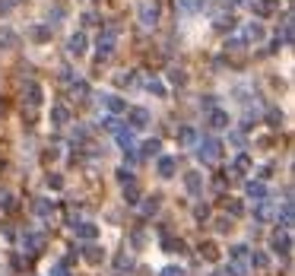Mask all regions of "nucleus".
Returning a JSON list of instances; mask_svg holds the SVG:
<instances>
[{
    "label": "nucleus",
    "mask_w": 295,
    "mask_h": 276,
    "mask_svg": "<svg viewBox=\"0 0 295 276\" xmlns=\"http://www.w3.org/2000/svg\"><path fill=\"white\" fill-rule=\"evenodd\" d=\"M115 175H118V181H121V184H130V181H134V171H130L127 165H121V168L115 171Z\"/></svg>",
    "instance_id": "e433bc0d"
},
{
    "label": "nucleus",
    "mask_w": 295,
    "mask_h": 276,
    "mask_svg": "<svg viewBox=\"0 0 295 276\" xmlns=\"http://www.w3.org/2000/svg\"><path fill=\"white\" fill-rule=\"evenodd\" d=\"M200 108L213 111V108H216V96H203V99H200Z\"/></svg>",
    "instance_id": "de8ad7c7"
},
{
    "label": "nucleus",
    "mask_w": 295,
    "mask_h": 276,
    "mask_svg": "<svg viewBox=\"0 0 295 276\" xmlns=\"http://www.w3.org/2000/svg\"><path fill=\"white\" fill-rule=\"evenodd\" d=\"M124 200H127L130 206H137V203H140V187H137L134 181H130V184H124Z\"/></svg>",
    "instance_id": "b1692460"
},
{
    "label": "nucleus",
    "mask_w": 295,
    "mask_h": 276,
    "mask_svg": "<svg viewBox=\"0 0 295 276\" xmlns=\"http://www.w3.org/2000/svg\"><path fill=\"white\" fill-rule=\"evenodd\" d=\"M232 25H235V19H232V16H225V13L216 16V29H232Z\"/></svg>",
    "instance_id": "58836bf2"
},
{
    "label": "nucleus",
    "mask_w": 295,
    "mask_h": 276,
    "mask_svg": "<svg viewBox=\"0 0 295 276\" xmlns=\"http://www.w3.org/2000/svg\"><path fill=\"white\" fill-rule=\"evenodd\" d=\"M276 222L283 226V232L292 229V222H295V206H292V200H286L283 210H276Z\"/></svg>",
    "instance_id": "423d86ee"
},
{
    "label": "nucleus",
    "mask_w": 295,
    "mask_h": 276,
    "mask_svg": "<svg viewBox=\"0 0 295 276\" xmlns=\"http://www.w3.org/2000/svg\"><path fill=\"white\" fill-rule=\"evenodd\" d=\"M197 156H200L203 162H216L219 159V152H222V143L216 140V137H197Z\"/></svg>",
    "instance_id": "f257e3e1"
},
{
    "label": "nucleus",
    "mask_w": 295,
    "mask_h": 276,
    "mask_svg": "<svg viewBox=\"0 0 295 276\" xmlns=\"http://www.w3.org/2000/svg\"><path fill=\"white\" fill-rule=\"evenodd\" d=\"M162 276H184V270H178V267H165Z\"/></svg>",
    "instance_id": "3c124183"
},
{
    "label": "nucleus",
    "mask_w": 295,
    "mask_h": 276,
    "mask_svg": "<svg viewBox=\"0 0 295 276\" xmlns=\"http://www.w3.org/2000/svg\"><path fill=\"white\" fill-rule=\"evenodd\" d=\"M264 35H267V32H264V25H260V22H248L245 32H241V38H245V41H264Z\"/></svg>",
    "instance_id": "4468645a"
},
{
    "label": "nucleus",
    "mask_w": 295,
    "mask_h": 276,
    "mask_svg": "<svg viewBox=\"0 0 295 276\" xmlns=\"http://www.w3.org/2000/svg\"><path fill=\"white\" fill-rule=\"evenodd\" d=\"M102 105H105L111 115H124V111H127V102L121 96H102Z\"/></svg>",
    "instance_id": "ddd939ff"
},
{
    "label": "nucleus",
    "mask_w": 295,
    "mask_h": 276,
    "mask_svg": "<svg viewBox=\"0 0 295 276\" xmlns=\"http://www.w3.org/2000/svg\"><path fill=\"white\" fill-rule=\"evenodd\" d=\"M225 210H229L232 216H241V213H245V206H241L238 200H225Z\"/></svg>",
    "instance_id": "ea45409f"
},
{
    "label": "nucleus",
    "mask_w": 295,
    "mask_h": 276,
    "mask_svg": "<svg viewBox=\"0 0 295 276\" xmlns=\"http://www.w3.org/2000/svg\"><path fill=\"white\" fill-rule=\"evenodd\" d=\"M6 3H10V6H16V3H25V0H6Z\"/></svg>",
    "instance_id": "5fc2aeb1"
},
{
    "label": "nucleus",
    "mask_w": 295,
    "mask_h": 276,
    "mask_svg": "<svg viewBox=\"0 0 295 276\" xmlns=\"http://www.w3.org/2000/svg\"><path fill=\"white\" fill-rule=\"evenodd\" d=\"M276 3V0H260V6H273Z\"/></svg>",
    "instance_id": "864d4df0"
},
{
    "label": "nucleus",
    "mask_w": 295,
    "mask_h": 276,
    "mask_svg": "<svg viewBox=\"0 0 295 276\" xmlns=\"http://www.w3.org/2000/svg\"><path fill=\"white\" fill-rule=\"evenodd\" d=\"M0 171H3V162H0Z\"/></svg>",
    "instance_id": "4d7b16f0"
},
{
    "label": "nucleus",
    "mask_w": 295,
    "mask_h": 276,
    "mask_svg": "<svg viewBox=\"0 0 295 276\" xmlns=\"http://www.w3.org/2000/svg\"><path fill=\"white\" fill-rule=\"evenodd\" d=\"M194 216H197V219H210V206H206V203H200V206L194 210Z\"/></svg>",
    "instance_id": "49530a36"
},
{
    "label": "nucleus",
    "mask_w": 295,
    "mask_h": 276,
    "mask_svg": "<svg viewBox=\"0 0 295 276\" xmlns=\"http://www.w3.org/2000/svg\"><path fill=\"white\" fill-rule=\"evenodd\" d=\"M22 248L25 251H41V248H45V235H35V232L22 235Z\"/></svg>",
    "instance_id": "f3484780"
},
{
    "label": "nucleus",
    "mask_w": 295,
    "mask_h": 276,
    "mask_svg": "<svg viewBox=\"0 0 295 276\" xmlns=\"http://www.w3.org/2000/svg\"><path fill=\"white\" fill-rule=\"evenodd\" d=\"M159 149H162V143H159V140H146V143L140 146V156L152 159V156H159Z\"/></svg>",
    "instance_id": "393cba45"
},
{
    "label": "nucleus",
    "mask_w": 295,
    "mask_h": 276,
    "mask_svg": "<svg viewBox=\"0 0 295 276\" xmlns=\"http://www.w3.org/2000/svg\"><path fill=\"white\" fill-rule=\"evenodd\" d=\"M248 45V41L245 38H241V35H232L229 41H225V51H241V48H245Z\"/></svg>",
    "instance_id": "473e14b6"
},
{
    "label": "nucleus",
    "mask_w": 295,
    "mask_h": 276,
    "mask_svg": "<svg viewBox=\"0 0 295 276\" xmlns=\"http://www.w3.org/2000/svg\"><path fill=\"white\" fill-rule=\"evenodd\" d=\"M178 6L184 13H200L203 6H206V0H178Z\"/></svg>",
    "instance_id": "a878e982"
},
{
    "label": "nucleus",
    "mask_w": 295,
    "mask_h": 276,
    "mask_svg": "<svg viewBox=\"0 0 295 276\" xmlns=\"http://www.w3.org/2000/svg\"><path fill=\"white\" fill-rule=\"evenodd\" d=\"M235 168H238V171H248V168H251V159L245 156V152H241V156L235 159Z\"/></svg>",
    "instance_id": "79ce46f5"
},
{
    "label": "nucleus",
    "mask_w": 295,
    "mask_h": 276,
    "mask_svg": "<svg viewBox=\"0 0 295 276\" xmlns=\"http://www.w3.org/2000/svg\"><path fill=\"white\" fill-rule=\"evenodd\" d=\"M83 25H99V16H95V13H83Z\"/></svg>",
    "instance_id": "8fccbe9b"
},
{
    "label": "nucleus",
    "mask_w": 295,
    "mask_h": 276,
    "mask_svg": "<svg viewBox=\"0 0 295 276\" xmlns=\"http://www.w3.org/2000/svg\"><path fill=\"white\" fill-rule=\"evenodd\" d=\"M178 143L181 146H194L197 143V131H194V127H181V131H178Z\"/></svg>",
    "instance_id": "5701e85b"
},
{
    "label": "nucleus",
    "mask_w": 295,
    "mask_h": 276,
    "mask_svg": "<svg viewBox=\"0 0 295 276\" xmlns=\"http://www.w3.org/2000/svg\"><path fill=\"white\" fill-rule=\"evenodd\" d=\"M0 45H3V48H16V45H19V35H16L13 29H6V25H0Z\"/></svg>",
    "instance_id": "412c9836"
},
{
    "label": "nucleus",
    "mask_w": 295,
    "mask_h": 276,
    "mask_svg": "<svg viewBox=\"0 0 295 276\" xmlns=\"http://www.w3.org/2000/svg\"><path fill=\"white\" fill-rule=\"evenodd\" d=\"M270 251H273V254H283V257L292 251V238H289V232H276V235L270 238Z\"/></svg>",
    "instance_id": "7ed1b4c3"
},
{
    "label": "nucleus",
    "mask_w": 295,
    "mask_h": 276,
    "mask_svg": "<svg viewBox=\"0 0 295 276\" xmlns=\"http://www.w3.org/2000/svg\"><path fill=\"white\" fill-rule=\"evenodd\" d=\"M168 83H175V86H184V83H187L184 70H181V67H171V70H168Z\"/></svg>",
    "instance_id": "cd10ccee"
},
{
    "label": "nucleus",
    "mask_w": 295,
    "mask_h": 276,
    "mask_svg": "<svg viewBox=\"0 0 295 276\" xmlns=\"http://www.w3.org/2000/svg\"><path fill=\"white\" fill-rule=\"evenodd\" d=\"M48 187H54V191H60V187H64V178H60V175H48Z\"/></svg>",
    "instance_id": "c03bdc74"
},
{
    "label": "nucleus",
    "mask_w": 295,
    "mask_h": 276,
    "mask_svg": "<svg viewBox=\"0 0 295 276\" xmlns=\"http://www.w3.org/2000/svg\"><path fill=\"white\" fill-rule=\"evenodd\" d=\"M143 86L152 92V96H159V99L165 96V83H162V80H155V76H146V80H143Z\"/></svg>",
    "instance_id": "4be33fe9"
},
{
    "label": "nucleus",
    "mask_w": 295,
    "mask_h": 276,
    "mask_svg": "<svg viewBox=\"0 0 295 276\" xmlns=\"http://www.w3.org/2000/svg\"><path fill=\"white\" fill-rule=\"evenodd\" d=\"M35 213L38 216H51V213H54V203L51 200H35Z\"/></svg>",
    "instance_id": "7c9ffc66"
},
{
    "label": "nucleus",
    "mask_w": 295,
    "mask_h": 276,
    "mask_svg": "<svg viewBox=\"0 0 295 276\" xmlns=\"http://www.w3.org/2000/svg\"><path fill=\"white\" fill-rule=\"evenodd\" d=\"M83 257H86L89 264H99V261H102V251H99L95 245H86V248H83Z\"/></svg>",
    "instance_id": "bb28decb"
},
{
    "label": "nucleus",
    "mask_w": 295,
    "mask_h": 276,
    "mask_svg": "<svg viewBox=\"0 0 295 276\" xmlns=\"http://www.w3.org/2000/svg\"><path fill=\"white\" fill-rule=\"evenodd\" d=\"M73 96L86 99V96H89V83H86V80H76V83H73Z\"/></svg>",
    "instance_id": "c9c22d12"
},
{
    "label": "nucleus",
    "mask_w": 295,
    "mask_h": 276,
    "mask_svg": "<svg viewBox=\"0 0 295 276\" xmlns=\"http://www.w3.org/2000/svg\"><path fill=\"white\" fill-rule=\"evenodd\" d=\"M29 38H32V41H48V38H51V25H45V22L29 25Z\"/></svg>",
    "instance_id": "dca6fc26"
},
{
    "label": "nucleus",
    "mask_w": 295,
    "mask_h": 276,
    "mask_svg": "<svg viewBox=\"0 0 295 276\" xmlns=\"http://www.w3.org/2000/svg\"><path fill=\"white\" fill-rule=\"evenodd\" d=\"M67 121H70V111H67L64 105H54V108H51V124H54V127H64Z\"/></svg>",
    "instance_id": "a211bd4d"
},
{
    "label": "nucleus",
    "mask_w": 295,
    "mask_h": 276,
    "mask_svg": "<svg viewBox=\"0 0 295 276\" xmlns=\"http://www.w3.org/2000/svg\"><path fill=\"white\" fill-rule=\"evenodd\" d=\"M155 210H159V197H146V203H143V216H152Z\"/></svg>",
    "instance_id": "f704fd0d"
},
{
    "label": "nucleus",
    "mask_w": 295,
    "mask_h": 276,
    "mask_svg": "<svg viewBox=\"0 0 295 276\" xmlns=\"http://www.w3.org/2000/svg\"><path fill=\"white\" fill-rule=\"evenodd\" d=\"M267 124H270V127H280V124H283V111H280V108H270V111H267Z\"/></svg>",
    "instance_id": "2f4dec72"
},
{
    "label": "nucleus",
    "mask_w": 295,
    "mask_h": 276,
    "mask_svg": "<svg viewBox=\"0 0 295 276\" xmlns=\"http://www.w3.org/2000/svg\"><path fill=\"white\" fill-rule=\"evenodd\" d=\"M137 16H140L143 25H155V22H159V6H155V3H140Z\"/></svg>",
    "instance_id": "0eeeda50"
},
{
    "label": "nucleus",
    "mask_w": 295,
    "mask_h": 276,
    "mask_svg": "<svg viewBox=\"0 0 295 276\" xmlns=\"http://www.w3.org/2000/svg\"><path fill=\"white\" fill-rule=\"evenodd\" d=\"M162 245H165L168 251H178V254L184 251V241H181V238H165V241H162Z\"/></svg>",
    "instance_id": "4c0bfd02"
},
{
    "label": "nucleus",
    "mask_w": 295,
    "mask_h": 276,
    "mask_svg": "<svg viewBox=\"0 0 295 276\" xmlns=\"http://www.w3.org/2000/svg\"><path fill=\"white\" fill-rule=\"evenodd\" d=\"M10 10V3H6V0H0V13H6Z\"/></svg>",
    "instance_id": "603ef678"
},
{
    "label": "nucleus",
    "mask_w": 295,
    "mask_h": 276,
    "mask_svg": "<svg viewBox=\"0 0 295 276\" xmlns=\"http://www.w3.org/2000/svg\"><path fill=\"white\" fill-rule=\"evenodd\" d=\"M206 121H210L213 131H225V127L232 124V121H229V111H222V108H213L210 115H206Z\"/></svg>",
    "instance_id": "1a4fd4ad"
},
{
    "label": "nucleus",
    "mask_w": 295,
    "mask_h": 276,
    "mask_svg": "<svg viewBox=\"0 0 295 276\" xmlns=\"http://www.w3.org/2000/svg\"><path fill=\"white\" fill-rule=\"evenodd\" d=\"M245 194L251 197V200H267V197H270V191H267V184H264V181H248V184H245Z\"/></svg>",
    "instance_id": "6e6552de"
},
{
    "label": "nucleus",
    "mask_w": 295,
    "mask_h": 276,
    "mask_svg": "<svg viewBox=\"0 0 295 276\" xmlns=\"http://www.w3.org/2000/svg\"><path fill=\"white\" fill-rule=\"evenodd\" d=\"M127 115H130V118H127L130 131H143V127L149 124V111H146V108H130Z\"/></svg>",
    "instance_id": "39448f33"
},
{
    "label": "nucleus",
    "mask_w": 295,
    "mask_h": 276,
    "mask_svg": "<svg viewBox=\"0 0 295 276\" xmlns=\"http://www.w3.org/2000/svg\"><path fill=\"white\" fill-rule=\"evenodd\" d=\"M229 254H232V261L238 264V270H245V261H248V245H235V248H229Z\"/></svg>",
    "instance_id": "6ab92c4d"
},
{
    "label": "nucleus",
    "mask_w": 295,
    "mask_h": 276,
    "mask_svg": "<svg viewBox=\"0 0 295 276\" xmlns=\"http://www.w3.org/2000/svg\"><path fill=\"white\" fill-rule=\"evenodd\" d=\"M248 261H251V267H257V270H264V267H270V257H267V254H260V251H257V254H251Z\"/></svg>",
    "instance_id": "c85d7f7f"
},
{
    "label": "nucleus",
    "mask_w": 295,
    "mask_h": 276,
    "mask_svg": "<svg viewBox=\"0 0 295 276\" xmlns=\"http://www.w3.org/2000/svg\"><path fill=\"white\" fill-rule=\"evenodd\" d=\"M175 168H178V159H171V156H159V162H155L159 178H171V175H175Z\"/></svg>",
    "instance_id": "9b49d317"
},
{
    "label": "nucleus",
    "mask_w": 295,
    "mask_h": 276,
    "mask_svg": "<svg viewBox=\"0 0 295 276\" xmlns=\"http://www.w3.org/2000/svg\"><path fill=\"white\" fill-rule=\"evenodd\" d=\"M184 187L190 197H200L203 194V175H197V171H187L184 175Z\"/></svg>",
    "instance_id": "9d476101"
},
{
    "label": "nucleus",
    "mask_w": 295,
    "mask_h": 276,
    "mask_svg": "<svg viewBox=\"0 0 295 276\" xmlns=\"http://www.w3.org/2000/svg\"><path fill=\"white\" fill-rule=\"evenodd\" d=\"M115 41H118V29H105L95 41V48H99V60L111 57V51H115Z\"/></svg>",
    "instance_id": "f03ea898"
},
{
    "label": "nucleus",
    "mask_w": 295,
    "mask_h": 276,
    "mask_svg": "<svg viewBox=\"0 0 295 276\" xmlns=\"http://www.w3.org/2000/svg\"><path fill=\"white\" fill-rule=\"evenodd\" d=\"M22 96H25V102H29V108H38L41 99H45V89H41L35 80H29V83H25V92H22Z\"/></svg>",
    "instance_id": "20e7f679"
},
{
    "label": "nucleus",
    "mask_w": 295,
    "mask_h": 276,
    "mask_svg": "<svg viewBox=\"0 0 295 276\" xmlns=\"http://www.w3.org/2000/svg\"><path fill=\"white\" fill-rule=\"evenodd\" d=\"M229 229H232V219H229V216L216 219V232H229Z\"/></svg>",
    "instance_id": "a18cd8bd"
},
{
    "label": "nucleus",
    "mask_w": 295,
    "mask_h": 276,
    "mask_svg": "<svg viewBox=\"0 0 295 276\" xmlns=\"http://www.w3.org/2000/svg\"><path fill=\"white\" fill-rule=\"evenodd\" d=\"M67 51H70L73 57H80V54H86V35L83 32H73L70 38H67Z\"/></svg>",
    "instance_id": "f8f14e48"
},
{
    "label": "nucleus",
    "mask_w": 295,
    "mask_h": 276,
    "mask_svg": "<svg viewBox=\"0 0 295 276\" xmlns=\"http://www.w3.org/2000/svg\"><path fill=\"white\" fill-rule=\"evenodd\" d=\"M235 3H251V0H235Z\"/></svg>",
    "instance_id": "6e6d98bb"
},
{
    "label": "nucleus",
    "mask_w": 295,
    "mask_h": 276,
    "mask_svg": "<svg viewBox=\"0 0 295 276\" xmlns=\"http://www.w3.org/2000/svg\"><path fill=\"white\" fill-rule=\"evenodd\" d=\"M130 267H134V261H130L127 254H118V261H115V270H118V273H124V270H130Z\"/></svg>",
    "instance_id": "72a5a7b5"
},
{
    "label": "nucleus",
    "mask_w": 295,
    "mask_h": 276,
    "mask_svg": "<svg viewBox=\"0 0 295 276\" xmlns=\"http://www.w3.org/2000/svg\"><path fill=\"white\" fill-rule=\"evenodd\" d=\"M134 83H137L134 73H121V76H118V86H134Z\"/></svg>",
    "instance_id": "37998d69"
},
{
    "label": "nucleus",
    "mask_w": 295,
    "mask_h": 276,
    "mask_svg": "<svg viewBox=\"0 0 295 276\" xmlns=\"http://www.w3.org/2000/svg\"><path fill=\"white\" fill-rule=\"evenodd\" d=\"M203 257H206V261H216V257H219V248H216V245H203Z\"/></svg>",
    "instance_id": "a19ab883"
},
{
    "label": "nucleus",
    "mask_w": 295,
    "mask_h": 276,
    "mask_svg": "<svg viewBox=\"0 0 295 276\" xmlns=\"http://www.w3.org/2000/svg\"><path fill=\"white\" fill-rule=\"evenodd\" d=\"M73 232H76V238H83V241H92L95 235H99V229H95L92 222H76Z\"/></svg>",
    "instance_id": "2eb2a0df"
},
{
    "label": "nucleus",
    "mask_w": 295,
    "mask_h": 276,
    "mask_svg": "<svg viewBox=\"0 0 295 276\" xmlns=\"http://www.w3.org/2000/svg\"><path fill=\"white\" fill-rule=\"evenodd\" d=\"M273 216V203L270 200H257V210H254V219L257 222H267Z\"/></svg>",
    "instance_id": "aec40b11"
},
{
    "label": "nucleus",
    "mask_w": 295,
    "mask_h": 276,
    "mask_svg": "<svg viewBox=\"0 0 295 276\" xmlns=\"http://www.w3.org/2000/svg\"><path fill=\"white\" fill-rule=\"evenodd\" d=\"M0 206H3V210H6V213H10V210H13V206H16V203H13V197H10V194H3V197H0Z\"/></svg>",
    "instance_id": "09e8293b"
},
{
    "label": "nucleus",
    "mask_w": 295,
    "mask_h": 276,
    "mask_svg": "<svg viewBox=\"0 0 295 276\" xmlns=\"http://www.w3.org/2000/svg\"><path fill=\"white\" fill-rule=\"evenodd\" d=\"M102 127H105V131H111V134H118L124 124H121V118H118V115H111V118H105V121H102Z\"/></svg>",
    "instance_id": "c756f323"
}]
</instances>
